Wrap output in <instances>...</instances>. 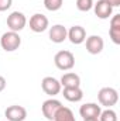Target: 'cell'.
I'll return each mask as SVG.
<instances>
[{"instance_id": "obj_14", "label": "cell", "mask_w": 120, "mask_h": 121, "mask_svg": "<svg viewBox=\"0 0 120 121\" xmlns=\"http://www.w3.org/2000/svg\"><path fill=\"white\" fill-rule=\"evenodd\" d=\"M109 35H110V39H112L116 45H119L120 44V14L112 16L110 28H109Z\"/></svg>"}, {"instance_id": "obj_7", "label": "cell", "mask_w": 120, "mask_h": 121, "mask_svg": "<svg viewBox=\"0 0 120 121\" xmlns=\"http://www.w3.org/2000/svg\"><path fill=\"white\" fill-rule=\"evenodd\" d=\"M48 26H50V21H48V18L44 14L35 13L34 16H31V18H30L31 31H34V32H44L48 28Z\"/></svg>"}, {"instance_id": "obj_12", "label": "cell", "mask_w": 120, "mask_h": 121, "mask_svg": "<svg viewBox=\"0 0 120 121\" xmlns=\"http://www.w3.org/2000/svg\"><path fill=\"white\" fill-rule=\"evenodd\" d=\"M93 10H95V14L100 20H106V18L112 17V14H113V7L106 0H97V3L93 4Z\"/></svg>"}, {"instance_id": "obj_21", "label": "cell", "mask_w": 120, "mask_h": 121, "mask_svg": "<svg viewBox=\"0 0 120 121\" xmlns=\"http://www.w3.org/2000/svg\"><path fill=\"white\" fill-rule=\"evenodd\" d=\"M13 0H0V11H6L11 7Z\"/></svg>"}, {"instance_id": "obj_3", "label": "cell", "mask_w": 120, "mask_h": 121, "mask_svg": "<svg viewBox=\"0 0 120 121\" xmlns=\"http://www.w3.org/2000/svg\"><path fill=\"white\" fill-rule=\"evenodd\" d=\"M97 100L102 106L110 108L112 106H115L119 100V94H117V90L113 89V87H103L100 89L99 93H97Z\"/></svg>"}, {"instance_id": "obj_1", "label": "cell", "mask_w": 120, "mask_h": 121, "mask_svg": "<svg viewBox=\"0 0 120 121\" xmlns=\"http://www.w3.org/2000/svg\"><path fill=\"white\" fill-rule=\"evenodd\" d=\"M0 45L6 52H13L16 49L20 48L21 45V37L18 35V32L14 31H7L1 35L0 38Z\"/></svg>"}, {"instance_id": "obj_22", "label": "cell", "mask_w": 120, "mask_h": 121, "mask_svg": "<svg viewBox=\"0 0 120 121\" xmlns=\"http://www.w3.org/2000/svg\"><path fill=\"white\" fill-rule=\"evenodd\" d=\"M6 89V79L3 76H0V93Z\"/></svg>"}, {"instance_id": "obj_16", "label": "cell", "mask_w": 120, "mask_h": 121, "mask_svg": "<svg viewBox=\"0 0 120 121\" xmlns=\"http://www.w3.org/2000/svg\"><path fill=\"white\" fill-rule=\"evenodd\" d=\"M60 83L62 87H79L81 86V78L74 72H68V73L62 75Z\"/></svg>"}, {"instance_id": "obj_2", "label": "cell", "mask_w": 120, "mask_h": 121, "mask_svg": "<svg viewBox=\"0 0 120 121\" xmlns=\"http://www.w3.org/2000/svg\"><path fill=\"white\" fill-rule=\"evenodd\" d=\"M54 63L60 70H69L75 66V56L69 51H60L54 56Z\"/></svg>"}, {"instance_id": "obj_10", "label": "cell", "mask_w": 120, "mask_h": 121, "mask_svg": "<svg viewBox=\"0 0 120 121\" xmlns=\"http://www.w3.org/2000/svg\"><path fill=\"white\" fill-rule=\"evenodd\" d=\"M66 38L74 44V45H81L82 42H85L86 39V31L81 26H74L68 30V35Z\"/></svg>"}, {"instance_id": "obj_18", "label": "cell", "mask_w": 120, "mask_h": 121, "mask_svg": "<svg viewBox=\"0 0 120 121\" xmlns=\"http://www.w3.org/2000/svg\"><path fill=\"white\" fill-rule=\"evenodd\" d=\"M97 120L99 121H117V114H116L115 110L107 108V110H105V111H100Z\"/></svg>"}, {"instance_id": "obj_19", "label": "cell", "mask_w": 120, "mask_h": 121, "mask_svg": "<svg viewBox=\"0 0 120 121\" xmlns=\"http://www.w3.org/2000/svg\"><path fill=\"white\" fill-rule=\"evenodd\" d=\"M64 0H44V6L48 11H58L62 7Z\"/></svg>"}, {"instance_id": "obj_17", "label": "cell", "mask_w": 120, "mask_h": 121, "mask_svg": "<svg viewBox=\"0 0 120 121\" xmlns=\"http://www.w3.org/2000/svg\"><path fill=\"white\" fill-rule=\"evenodd\" d=\"M52 121H76V120H75V116H74L72 110L62 106L60 110L57 111V114H55V117H54Z\"/></svg>"}, {"instance_id": "obj_11", "label": "cell", "mask_w": 120, "mask_h": 121, "mask_svg": "<svg viewBox=\"0 0 120 121\" xmlns=\"http://www.w3.org/2000/svg\"><path fill=\"white\" fill-rule=\"evenodd\" d=\"M100 111H102V108L96 103H86V104L81 106V108H79V114H81V117L83 120H88V118H99Z\"/></svg>"}, {"instance_id": "obj_9", "label": "cell", "mask_w": 120, "mask_h": 121, "mask_svg": "<svg viewBox=\"0 0 120 121\" xmlns=\"http://www.w3.org/2000/svg\"><path fill=\"white\" fill-rule=\"evenodd\" d=\"M86 51L92 54V55H97L103 51V47H105V41L100 35H90L86 39Z\"/></svg>"}, {"instance_id": "obj_4", "label": "cell", "mask_w": 120, "mask_h": 121, "mask_svg": "<svg viewBox=\"0 0 120 121\" xmlns=\"http://www.w3.org/2000/svg\"><path fill=\"white\" fill-rule=\"evenodd\" d=\"M26 24H27V18L21 11H13L7 17V27L10 28V31L18 32L26 27Z\"/></svg>"}, {"instance_id": "obj_23", "label": "cell", "mask_w": 120, "mask_h": 121, "mask_svg": "<svg viewBox=\"0 0 120 121\" xmlns=\"http://www.w3.org/2000/svg\"><path fill=\"white\" fill-rule=\"evenodd\" d=\"M112 7H119L120 6V0H106Z\"/></svg>"}, {"instance_id": "obj_15", "label": "cell", "mask_w": 120, "mask_h": 121, "mask_svg": "<svg viewBox=\"0 0 120 121\" xmlns=\"http://www.w3.org/2000/svg\"><path fill=\"white\" fill-rule=\"evenodd\" d=\"M62 96L71 103H78L83 99V91L81 90V87H64Z\"/></svg>"}, {"instance_id": "obj_13", "label": "cell", "mask_w": 120, "mask_h": 121, "mask_svg": "<svg viewBox=\"0 0 120 121\" xmlns=\"http://www.w3.org/2000/svg\"><path fill=\"white\" fill-rule=\"evenodd\" d=\"M68 30L62 26V24H55L50 28V39L55 44H61L66 39Z\"/></svg>"}, {"instance_id": "obj_5", "label": "cell", "mask_w": 120, "mask_h": 121, "mask_svg": "<svg viewBox=\"0 0 120 121\" xmlns=\"http://www.w3.org/2000/svg\"><path fill=\"white\" fill-rule=\"evenodd\" d=\"M61 107H62V104H61L60 100H57V99H48V100H45V101L42 103V106H41L42 116H44L47 120L52 121L54 117H55V114H57V111L60 110Z\"/></svg>"}, {"instance_id": "obj_24", "label": "cell", "mask_w": 120, "mask_h": 121, "mask_svg": "<svg viewBox=\"0 0 120 121\" xmlns=\"http://www.w3.org/2000/svg\"><path fill=\"white\" fill-rule=\"evenodd\" d=\"M83 121H99L97 118H88V120H83Z\"/></svg>"}, {"instance_id": "obj_8", "label": "cell", "mask_w": 120, "mask_h": 121, "mask_svg": "<svg viewBox=\"0 0 120 121\" xmlns=\"http://www.w3.org/2000/svg\"><path fill=\"white\" fill-rule=\"evenodd\" d=\"M4 116L9 121H24L27 118V110L23 106H10L6 108Z\"/></svg>"}, {"instance_id": "obj_20", "label": "cell", "mask_w": 120, "mask_h": 121, "mask_svg": "<svg viewBox=\"0 0 120 121\" xmlns=\"http://www.w3.org/2000/svg\"><path fill=\"white\" fill-rule=\"evenodd\" d=\"M76 9L79 11H89L93 9V0H76Z\"/></svg>"}, {"instance_id": "obj_6", "label": "cell", "mask_w": 120, "mask_h": 121, "mask_svg": "<svg viewBox=\"0 0 120 121\" xmlns=\"http://www.w3.org/2000/svg\"><path fill=\"white\" fill-rule=\"evenodd\" d=\"M41 87H42L44 93L48 94V96H57V94L61 93V89H62L60 80H57V79L52 78V76L44 78L42 82H41Z\"/></svg>"}]
</instances>
